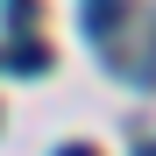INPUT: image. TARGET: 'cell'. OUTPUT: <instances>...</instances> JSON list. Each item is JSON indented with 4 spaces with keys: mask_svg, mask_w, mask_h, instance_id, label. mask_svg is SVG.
Masks as SVG:
<instances>
[{
    "mask_svg": "<svg viewBox=\"0 0 156 156\" xmlns=\"http://www.w3.org/2000/svg\"><path fill=\"white\" fill-rule=\"evenodd\" d=\"M7 71H21V78L50 71V50H43V43H14V50H7Z\"/></svg>",
    "mask_w": 156,
    "mask_h": 156,
    "instance_id": "6da1fadb",
    "label": "cell"
},
{
    "mask_svg": "<svg viewBox=\"0 0 156 156\" xmlns=\"http://www.w3.org/2000/svg\"><path fill=\"white\" fill-rule=\"evenodd\" d=\"M7 21H14V29H29V21H36V0H7Z\"/></svg>",
    "mask_w": 156,
    "mask_h": 156,
    "instance_id": "7a4b0ae2",
    "label": "cell"
},
{
    "mask_svg": "<svg viewBox=\"0 0 156 156\" xmlns=\"http://www.w3.org/2000/svg\"><path fill=\"white\" fill-rule=\"evenodd\" d=\"M57 156H99V149H92V142H64Z\"/></svg>",
    "mask_w": 156,
    "mask_h": 156,
    "instance_id": "3957f363",
    "label": "cell"
},
{
    "mask_svg": "<svg viewBox=\"0 0 156 156\" xmlns=\"http://www.w3.org/2000/svg\"><path fill=\"white\" fill-rule=\"evenodd\" d=\"M135 156H156V142H135Z\"/></svg>",
    "mask_w": 156,
    "mask_h": 156,
    "instance_id": "277c9868",
    "label": "cell"
}]
</instances>
